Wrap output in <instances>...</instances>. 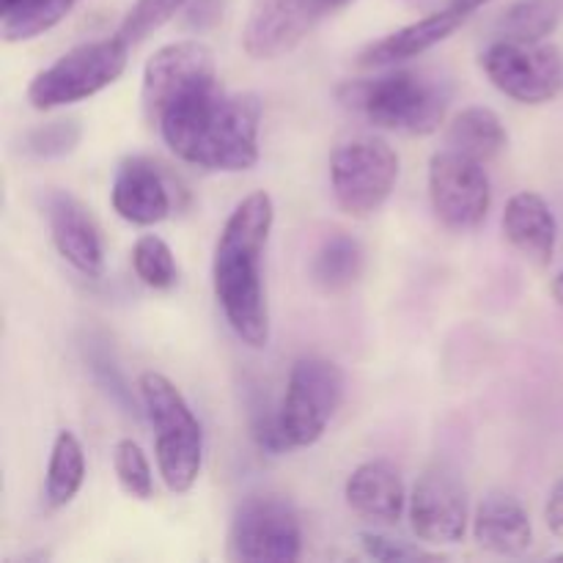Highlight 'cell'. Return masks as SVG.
<instances>
[{"instance_id":"obj_35","label":"cell","mask_w":563,"mask_h":563,"mask_svg":"<svg viewBox=\"0 0 563 563\" xmlns=\"http://www.w3.org/2000/svg\"><path fill=\"white\" fill-rule=\"evenodd\" d=\"M553 561H563V553L561 555H553Z\"/></svg>"},{"instance_id":"obj_28","label":"cell","mask_w":563,"mask_h":563,"mask_svg":"<svg viewBox=\"0 0 563 563\" xmlns=\"http://www.w3.org/2000/svg\"><path fill=\"white\" fill-rule=\"evenodd\" d=\"M82 137V126L77 119H58L49 124L36 126L25 135V152L38 159H58L66 157L77 148Z\"/></svg>"},{"instance_id":"obj_6","label":"cell","mask_w":563,"mask_h":563,"mask_svg":"<svg viewBox=\"0 0 563 563\" xmlns=\"http://www.w3.org/2000/svg\"><path fill=\"white\" fill-rule=\"evenodd\" d=\"M399 181V154L383 137H352L330 154L333 198L355 220L377 214Z\"/></svg>"},{"instance_id":"obj_27","label":"cell","mask_w":563,"mask_h":563,"mask_svg":"<svg viewBox=\"0 0 563 563\" xmlns=\"http://www.w3.org/2000/svg\"><path fill=\"white\" fill-rule=\"evenodd\" d=\"M187 3H190V0H135L115 33L132 47V44L143 42V38L152 36L154 31H159V27H163L165 22L174 20L179 11H185Z\"/></svg>"},{"instance_id":"obj_30","label":"cell","mask_w":563,"mask_h":563,"mask_svg":"<svg viewBox=\"0 0 563 563\" xmlns=\"http://www.w3.org/2000/svg\"><path fill=\"white\" fill-rule=\"evenodd\" d=\"M187 11V25L196 27V31H207V27H214L220 20H223L225 0H190L185 5Z\"/></svg>"},{"instance_id":"obj_20","label":"cell","mask_w":563,"mask_h":563,"mask_svg":"<svg viewBox=\"0 0 563 563\" xmlns=\"http://www.w3.org/2000/svg\"><path fill=\"white\" fill-rule=\"evenodd\" d=\"M506 146H509V132L504 121L493 108H484V104H473L456 113L445 130V148L467 154L484 165L498 157Z\"/></svg>"},{"instance_id":"obj_19","label":"cell","mask_w":563,"mask_h":563,"mask_svg":"<svg viewBox=\"0 0 563 563\" xmlns=\"http://www.w3.org/2000/svg\"><path fill=\"white\" fill-rule=\"evenodd\" d=\"M473 539L495 555H522L533 542L526 506L509 493H489L473 511Z\"/></svg>"},{"instance_id":"obj_1","label":"cell","mask_w":563,"mask_h":563,"mask_svg":"<svg viewBox=\"0 0 563 563\" xmlns=\"http://www.w3.org/2000/svg\"><path fill=\"white\" fill-rule=\"evenodd\" d=\"M273 225V196L267 190H253L225 218L214 242V300L236 339L251 350H264L269 344V308L262 264Z\"/></svg>"},{"instance_id":"obj_9","label":"cell","mask_w":563,"mask_h":563,"mask_svg":"<svg viewBox=\"0 0 563 563\" xmlns=\"http://www.w3.org/2000/svg\"><path fill=\"white\" fill-rule=\"evenodd\" d=\"M482 69L504 97L520 104H548L563 91V58L553 44L495 38L482 53Z\"/></svg>"},{"instance_id":"obj_17","label":"cell","mask_w":563,"mask_h":563,"mask_svg":"<svg viewBox=\"0 0 563 563\" xmlns=\"http://www.w3.org/2000/svg\"><path fill=\"white\" fill-rule=\"evenodd\" d=\"M504 234L509 245L528 258L537 267H550L555 256V242H559V223L539 192L522 190L506 201L504 209Z\"/></svg>"},{"instance_id":"obj_8","label":"cell","mask_w":563,"mask_h":563,"mask_svg":"<svg viewBox=\"0 0 563 563\" xmlns=\"http://www.w3.org/2000/svg\"><path fill=\"white\" fill-rule=\"evenodd\" d=\"M229 559L291 563L302 555L300 515L284 495L262 493L240 500L229 526Z\"/></svg>"},{"instance_id":"obj_12","label":"cell","mask_w":563,"mask_h":563,"mask_svg":"<svg viewBox=\"0 0 563 563\" xmlns=\"http://www.w3.org/2000/svg\"><path fill=\"white\" fill-rule=\"evenodd\" d=\"M410 528L423 544H460L467 533L471 509L460 478L445 467H432L412 487L407 500Z\"/></svg>"},{"instance_id":"obj_29","label":"cell","mask_w":563,"mask_h":563,"mask_svg":"<svg viewBox=\"0 0 563 563\" xmlns=\"http://www.w3.org/2000/svg\"><path fill=\"white\" fill-rule=\"evenodd\" d=\"M361 542V550L374 561H383V563H401V561H438V553H429L423 550L421 544H412L405 542V539H394V537H385V533L377 531H366L357 537Z\"/></svg>"},{"instance_id":"obj_18","label":"cell","mask_w":563,"mask_h":563,"mask_svg":"<svg viewBox=\"0 0 563 563\" xmlns=\"http://www.w3.org/2000/svg\"><path fill=\"white\" fill-rule=\"evenodd\" d=\"M344 498L355 515H361L363 520L383 522V526L399 522L407 509V500H410L399 471L385 460L357 465L346 478Z\"/></svg>"},{"instance_id":"obj_13","label":"cell","mask_w":563,"mask_h":563,"mask_svg":"<svg viewBox=\"0 0 563 563\" xmlns=\"http://www.w3.org/2000/svg\"><path fill=\"white\" fill-rule=\"evenodd\" d=\"M324 11L322 0H253L242 27V49L253 60H278L300 47Z\"/></svg>"},{"instance_id":"obj_15","label":"cell","mask_w":563,"mask_h":563,"mask_svg":"<svg viewBox=\"0 0 563 563\" xmlns=\"http://www.w3.org/2000/svg\"><path fill=\"white\" fill-rule=\"evenodd\" d=\"M110 203L124 223L157 225L170 214V192L157 165L146 157L121 159L110 185Z\"/></svg>"},{"instance_id":"obj_33","label":"cell","mask_w":563,"mask_h":563,"mask_svg":"<svg viewBox=\"0 0 563 563\" xmlns=\"http://www.w3.org/2000/svg\"><path fill=\"white\" fill-rule=\"evenodd\" d=\"M322 3H324V11H328V14H330V11L344 9V5L352 3V0H322Z\"/></svg>"},{"instance_id":"obj_5","label":"cell","mask_w":563,"mask_h":563,"mask_svg":"<svg viewBox=\"0 0 563 563\" xmlns=\"http://www.w3.org/2000/svg\"><path fill=\"white\" fill-rule=\"evenodd\" d=\"M126 60H130V44L119 33L77 44L47 69L33 75L27 86V102L36 110H55L97 97L124 75Z\"/></svg>"},{"instance_id":"obj_4","label":"cell","mask_w":563,"mask_h":563,"mask_svg":"<svg viewBox=\"0 0 563 563\" xmlns=\"http://www.w3.org/2000/svg\"><path fill=\"white\" fill-rule=\"evenodd\" d=\"M143 410L154 429V456L165 487L185 495L196 487L203 467V429L190 401L159 372H143L137 379Z\"/></svg>"},{"instance_id":"obj_24","label":"cell","mask_w":563,"mask_h":563,"mask_svg":"<svg viewBox=\"0 0 563 563\" xmlns=\"http://www.w3.org/2000/svg\"><path fill=\"white\" fill-rule=\"evenodd\" d=\"M559 0H517L500 14L498 38L522 44H539L559 27Z\"/></svg>"},{"instance_id":"obj_3","label":"cell","mask_w":563,"mask_h":563,"mask_svg":"<svg viewBox=\"0 0 563 563\" xmlns=\"http://www.w3.org/2000/svg\"><path fill=\"white\" fill-rule=\"evenodd\" d=\"M346 110L379 130L432 135L443 126L451 104V82L429 69H394L339 88Z\"/></svg>"},{"instance_id":"obj_14","label":"cell","mask_w":563,"mask_h":563,"mask_svg":"<svg viewBox=\"0 0 563 563\" xmlns=\"http://www.w3.org/2000/svg\"><path fill=\"white\" fill-rule=\"evenodd\" d=\"M49 240L58 256L86 278L104 275V242L91 209L66 190H49L44 196Z\"/></svg>"},{"instance_id":"obj_31","label":"cell","mask_w":563,"mask_h":563,"mask_svg":"<svg viewBox=\"0 0 563 563\" xmlns=\"http://www.w3.org/2000/svg\"><path fill=\"white\" fill-rule=\"evenodd\" d=\"M544 522H548L550 533L555 539H563V476L550 489L548 506H544Z\"/></svg>"},{"instance_id":"obj_25","label":"cell","mask_w":563,"mask_h":563,"mask_svg":"<svg viewBox=\"0 0 563 563\" xmlns=\"http://www.w3.org/2000/svg\"><path fill=\"white\" fill-rule=\"evenodd\" d=\"M132 269H135L137 280L154 291L174 289L176 280H179L174 251L157 234L137 236L135 245H132Z\"/></svg>"},{"instance_id":"obj_7","label":"cell","mask_w":563,"mask_h":563,"mask_svg":"<svg viewBox=\"0 0 563 563\" xmlns=\"http://www.w3.org/2000/svg\"><path fill=\"white\" fill-rule=\"evenodd\" d=\"M346 377L339 363L324 357H300L286 379V394L278 407L280 432L289 449H311L322 440L344 401Z\"/></svg>"},{"instance_id":"obj_11","label":"cell","mask_w":563,"mask_h":563,"mask_svg":"<svg viewBox=\"0 0 563 563\" xmlns=\"http://www.w3.org/2000/svg\"><path fill=\"white\" fill-rule=\"evenodd\" d=\"M218 60L212 47L198 38H181L159 47L143 66L141 104L148 124H157L170 104L190 93L218 86Z\"/></svg>"},{"instance_id":"obj_32","label":"cell","mask_w":563,"mask_h":563,"mask_svg":"<svg viewBox=\"0 0 563 563\" xmlns=\"http://www.w3.org/2000/svg\"><path fill=\"white\" fill-rule=\"evenodd\" d=\"M487 3H489V0H449L451 9L462 11V14H467V16H471L473 11H478L482 5H487Z\"/></svg>"},{"instance_id":"obj_2","label":"cell","mask_w":563,"mask_h":563,"mask_svg":"<svg viewBox=\"0 0 563 563\" xmlns=\"http://www.w3.org/2000/svg\"><path fill=\"white\" fill-rule=\"evenodd\" d=\"M154 126L165 146L196 168L242 174L256 168L262 157V99L256 93H225L220 82L170 104Z\"/></svg>"},{"instance_id":"obj_10","label":"cell","mask_w":563,"mask_h":563,"mask_svg":"<svg viewBox=\"0 0 563 563\" xmlns=\"http://www.w3.org/2000/svg\"><path fill=\"white\" fill-rule=\"evenodd\" d=\"M429 203L449 231H473L487 220L493 187L484 163L443 148L429 159Z\"/></svg>"},{"instance_id":"obj_22","label":"cell","mask_w":563,"mask_h":563,"mask_svg":"<svg viewBox=\"0 0 563 563\" xmlns=\"http://www.w3.org/2000/svg\"><path fill=\"white\" fill-rule=\"evenodd\" d=\"M86 484V451L75 432H58L47 462L44 498L49 509H66Z\"/></svg>"},{"instance_id":"obj_21","label":"cell","mask_w":563,"mask_h":563,"mask_svg":"<svg viewBox=\"0 0 563 563\" xmlns=\"http://www.w3.org/2000/svg\"><path fill=\"white\" fill-rule=\"evenodd\" d=\"M366 267V253L355 236L335 231L324 236L311 258V284L322 295H341L361 280Z\"/></svg>"},{"instance_id":"obj_23","label":"cell","mask_w":563,"mask_h":563,"mask_svg":"<svg viewBox=\"0 0 563 563\" xmlns=\"http://www.w3.org/2000/svg\"><path fill=\"white\" fill-rule=\"evenodd\" d=\"M77 0H0V36L5 44L31 42L69 16Z\"/></svg>"},{"instance_id":"obj_26","label":"cell","mask_w":563,"mask_h":563,"mask_svg":"<svg viewBox=\"0 0 563 563\" xmlns=\"http://www.w3.org/2000/svg\"><path fill=\"white\" fill-rule=\"evenodd\" d=\"M113 471L119 478V487L132 500H152L154 498V473L148 465L146 454L135 440L124 438L113 445Z\"/></svg>"},{"instance_id":"obj_34","label":"cell","mask_w":563,"mask_h":563,"mask_svg":"<svg viewBox=\"0 0 563 563\" xmlns=\"http://www.w3.org/2000/svg\"><path fill=\"white\" fill-rule=\"evenodd\" d=\"M553 295H555V300H559V306L563 308V273L553 280Z\"/></svg>"},{"instance_id":"obj_16","label":"cell","mask_w":563,"mask_h":563,"mask_svg":"<svg viewBox=\"0 0 563 563\" xmlns=\"http://www.w3.org/2000/svg\"><path fill=\"white\" fill-rule=\"evenodd\" d=\"M465 20L467 14L445 5L443 11L421 16V20L410 22V25L399 27V31L377 38V42L366 44V47L357 53L355 64L361 66V69H388V66H399L405 64V60L418 58V55L429 53L432 47L443 44L451 33L460 31Z\"/></svg>"}]
</instances>
